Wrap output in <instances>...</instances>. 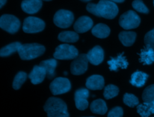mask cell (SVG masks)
I'll list each match as a JSON object with an SVG mask.
<instances>
[{
    "label": "cell",
    "mask_w": 154,
    "mask_h": 117,
    "mask_svg": "<svg viewBox=\"0 0 154 117\" xmlns=\"http://www.w3.org/2000/svg\"><path fill=\"white\" fill-rule=\"evenodd\" d=\"M86 9L96 16L107 19H114L119 13L117 5L109 0H100L97 4L88 3Z\"/></svg>",
    "instance_id": "6da1fadb"
},
{
    "label": "cell",
    "mask_w": 154,
    "mask_h": 117,
    "mask_svg": "<svg viewBox=\"0 0 154 117\" xmlns=\"http://www.w3.org/2000/svg\"><path fill=\"white\" fill-rule=\"evenodd\" d=\"M48 117H69L67 105L64 101L57 97H50L43 107Z\"/></svg>",
    "instance_id": "7a4b0ae2"
},
{
    "label": "cell",
    "mask_w": 154,
    "mask_h": 117,
    "mask_svg": "<svg viewBox=\"0 0 154 117\" xmlns=\"http://www.w3.org/2000/svg\"><path fill=\"white\" fill-rule=\"evenodd\" d=\"M45 47L38 43H27L22 44L18 50L20 58L23 60L36 58L44 53Z\"/></svg>",
    "instance_id": "3957f363"
},
{
    "label": "cell",
    "mask_w": 154,
    "mask_h": 117,
    "mask_svg": "<svg viewBox=\"0 0 154 117\" xmlns=\"http://www.w3.org/2000/svg\"><path fill=\"white\" fill-rule=\"evenodd\" d=\"M119 22L120 26L123 29H131L139 26L140 18L135 11L129 10L120 16Z\"/></svg>",
    "instance_id": "277c9868"
},
{
    "label": "cell",
    "mask_w": 154,
    "mask_h": 117,
    "mask_svg": "<svg viewBox=\"0 0 154 117\" xmlns=\"http://www.w3.org/2000/svg\"><path fill=\"white\" fill-rule=\"evenodd\" d=\"M78 55V49L69 44H62L57 46L54 53V57L58 59H75Z\"/></svg>",
    "instance_id": "5b68a950"
},
{
    "label": "cell",
    "mask_w": 154,
    "mask_h": 117,
    "mask_svg": "<svg viewBox=\"0 0 154 117\" xmlns=\"http://www.w3.org/2000/svg\"><path fill=\"white\" fill-rule=\"evenodd\" d=\"M20 22L18 18L11 14H3L0 18L1 28L10 34H14L18 31Z\"/></svg>",
    "instance_id": "8992f818"
},
{
    "label": "cell",
    "mask_w": 154,
    "mask_h": 117,
    "mask_svg": "<svg viewBox=\"0 0 154 117\" xmlns=\"http://www.w3.org/2000/svg\"><path fill=\"white\" fill-rule=\"evenodd\" d=\"M45 27V23L40 18L29 16L25 19L23 23V31L26 33L32 34L42 31Z\"/></svg>",
    "instance_id": "52a82bcc"
},
{
    "label": "cell",
    "mask_w": 154,
    "mask_h": 117,
    "mask_svg": "<svg viewBox=\"0 0 154 117\" xmlns=\"http://www.w3.org/2000/svg\"><path fill=\"white\" fill-rule=\"evenodd\" d=\"M74 19L73 14L72 11L66 10L57 11L54 16V23L58 27L66 28L69 27Z\"/></svg>",
    "instance_id": "ba28073f"
},
{
    "label": "cell",
    "mask_w": 154,
    "mask_h": 117,
    "mask_svg": "<svg viewBox=\"0 0 154 117\" xmlns=\"http://www.w3.org/2000/svg\"><path fill=\"white\" fill-rule=\"evenodd\" d=\"M49 88L53 95H60L69 92L71 89V83L68 79L58 77L51 83Z\"/></svg>",
    "instance_id": "9c48e42d"
},
{
    "label": "cell",
    "mask_w": 154,
    "mask_h": 117,
    "mask_svg": "<svg viewBox=\"0 0 154 117\" xmlns=\"http://www.w3.org/2000/svg\"><path fill=\"white\" fill-rule=\"evenodd\" d=\"M88 63V60L87 54H80L71 63V73L74 75H81L84 73L87 70Z\"/></svg>",
    "instance_id": "30bf717a"
},
{
    "label": "cell",
    "mask_w": 154,
    "mask_h": 117,
    "mask_svg": "<svg viewBox=\"0 0 154 117\" xmlns=\"http://www.w3.org/2000/svg\"><path fill=\"white\" fill-rule=\"evenodd\" d=\"M89 97V91L86 88H79L75 92L74 99L76 107L80 110H84L88 106L87 98Z\"/></svg>",
    "instance_id": "8fae6325"
},
{
    "label": "cell",
    "mask_w": 154,
    "mask_h": 117,
    "mask_svg": "<svg viewBox=\"0 0 154 117\" xmlns=\"http://www.w3.org/2000/svg\"><path fill=\"white\" fill-rule=\"evenodd\" d=\"M93 25L92 19L87 16L79 17L75 22L73 28L77 33H84L90 30Z\"/></svg>",
    "instance_id": "7c38bea8"
},
{
    "label": "cell",
    "mask_w": 154,
    "mask_h": 117,
    "mask_svg": "<svg viewBox=\"0 0 154 117\" xmlns=\"http://www.w3.org/2000/svg\"><path fill=\"white\" fill-rule=\"evenodd\" d=\"M88 62L94 65L100 64L104 58V52L99 46H96L92 48L87 53Z\"/></svg>",
    "instance_id": "4fadbf2b"
},
{
    "label": "cell",
    "mask_w": 154,
    "mask_h": 117,
    "mask_svg": "<svg viewBox=\"0 0 154 117\" xmlns=\"http://www.w3.org/2000/svg\"><path fill=\"white\" fill-rule=\"evenodd\" d=\"M107 62L111 71H118L120 68L125 69L128 66V61L123 56V52L115 58H111Z\"/></svg>",
    "instance_id": "5bb4252c"
},
{
    "label": "cell",
    "mask_w": 154,
    "mask_h": 117,
    "mask_svg": "<svg viewBox=\"0 0 154 117\" xmlns=\"http://www.w3.org/2000/svg\"><path fill=\"white\" fill-rule=\"evenodd\" d=\"M42 6V0H23L21 3L22 10L28 14L37 13Z\"/></svg>",
    "instance_id": "9a60e30c"
},
{
    "label": "cell",
    "mask_w": 154,
    "mask_h": 117,
    "mask_svg": "<svg viewBox=\"0 0 154 117\" xmlns=\"http://www.w3.org/2000/svg\"><path fill=\"white\" fill-rule=\"evenodd\" d=\"M46 76V72L42 67L40 65H35L29 74L28 77L32 84L37 85L42 83Z\"/></svg>",
    "instance_id": "2e32d148"
},
{
    "label": "cell",
    "mask_w": 154,
    "mask_h": 117,
    "mask_svg": "<svg viewBox=\"0 0 154 117\" xmlns=\"http://www.w3.org/2000/svg\"><path fill=\"white\" fill-rule=\"evenodd\" d=\"M104 79L100 75H92L86 80L85 86L91 90H100L104 86Z\"/></svg>",
    "instance_id": "e0dca14e"
},
{
    "label": "cell",
    "mask_w": 154,
    "mask_h": 117,
    "mask_svg": "<svg viewBox=\"0 0 154 117\" xmlns=\"http://www.w3.org/2000/svg\"><path fill=\"white\" fill-rule=\"evenodd\" d=\"M140 61L143 65H150L154 62V50L149 46L141 49L140 53Z\"/></svg>",
    "instance_id": "ac0fdd59"
},
{
    "label": "cell",
    "mask_w": 154,
    "mask_h": 117,
    "mask_svg": "<svg viewBox=\"0 0 154 117\" xmlns=\"http://www.w3.org/2000/svg\"><path fill=\"white\" fill-rule=\"evenodd\" d=\"M39 65L42 67L46 72L47 77L49 79H52L55 75V70L57 65V62L55 59H49L42 61Z\"/></svg>",
    "instance_id": "d6986e66"
},
{
    "label": "cell",
    "mask_w": 154,
    "mask_h": 117,
    "mask_svg": "<svg viewBox=\"0 0 154 117\" xmlns=\"http://www.w3.org/2000/svg\"><path fill=\"white\" fill-rule=\"evenodd\" d=\"M149 75L143 71H137L131 75L130 83L133 86L140 88L144 85Z\"/></svg>",
    "instance_id": "ffe728a7"
},
{
    "label": "cell",
    "mask_w": 154,
    "mask_h": 117,
    "mask_svg": "<svg viewBox=\"0 0 154 117\" xmlns=\"http://www.w3.org/2000/svg\"><path fill=\"white\" fill-rule=\"evenodd\" d=\"M91 33L97 38H105L109 35L110 29L105 24L98 23L92 28Z\"/></svg>",
    "instance_id": "44dd1931"
},
{
    "label": "cell",
    "mask_w": 154,
    "mask_h": 117,
    "mask_svg": "<svg viewBox=\"0 0 154 117\" xmlns=\"http://www.w3.org/2000/svg\"><path fill=\"white\" fill-rule=\"evenodd\" d=\"M90 108L91 112L99 115H104L108 109L105 101L102 99H97L93 101Z\"/></svg>",
    "instance_id": "7402d4cb"
},
{
    "label": "cell",
    "mask_w": 154,
    "mask_h": 117,
    "mask_svg": "<svg viewBox=\"0 0 154 117\" xmlns=\"http://www.w3.org/2000/svg\"><path fill=\"white\" fill-rule=\"evenodd\" d=\"M137 111L141 117H149L151 114H154V101L144 102L143 104H138Z\"/></svg>",
    "instance_id": "603a6c76"
},
{
    "label": "cell",
    "mask_w": 154,
    "mask_h": 117,
    "mask_svg": "<svg viewBox=\"0 0 154 117\" xmlns=\"http://www.w3.org/2000/svg\"><path fill=\"white\" fill-rule=\"evenodd\" d=\"M137 34L132 31H122L119 33V38L125 46H132L135 41Z\"/></svg>",
    "instance_id": "cb8c5ba5"
},
{
    "label": "cell",
    "mask_w": 154,
    "mask_h": 117,
    "mask_svg": "<svg viewBox=\"0 0 154 117\" xmlns=\"http://www.w3.org/2000/svg\"><path fill=\"white\" fill-rule=\"evenodd\" d=\"M58 38L60 41L64 43H75L79 39V35L76 32L63 31L59 34Z\"/></svg>",
    "instance_id": "d4e9b609"
},
{
    "label": "cell",
    "mask_w": 154,
    "mask_h": 117,
    "mask_svg": "<svg viewBox=\"0 0 154 117\" xmlns=\"http://www.w3.org/2000/svg\"><path fill=\"white\" fill-rule=\"evenodd\" d=\"M21 45V43L19 42H14L5 46L1 49L0 56L2 57H5L16 52H18V50Z\"/></svg>",
    "instance_id": "484cf974"
},
{
    "label": "cell",
    "mask_w": 154,
    "mask_h": 117,
    "mask_svg": "<svg viewBox=\"0 0 154 117\" xmlns=\"http://www.w3.org/2000/svg\"><path fill=\"white\" fill-rule=\"evenodd\" d=\"M119 92L117 86L114 85H108L105 87L103 91V97L105 99L109 100L116 97Z\"/></svg>",
    "instance_id": "4316f807"
},
{
    "label": "cell",
    "mask_w": 154,
    "mask_h": 117,
    "mask_svg": "<svg viewBox=\"0 0 154 117\" xmlns=\"http://www.w3.org/2000/svg\"><path fill=\"white\" fill-rule=\"evenodd\" d=\"M27 77V74L25 72L19 71L15 76L13 82V89L17 90L19 89L22 84L25 82Z\"/></svg>",
    "instance_id": "83f0119b"
},
{
    "label": "cell",
    "mask_w": 154,
    "mask_h": 117,
    "mask_svg": "<svg viewBox=\"0 0 154 117\" xmlns=\"http://www.w3.org/2000/svg\"><path fill=\"white\" fill-rule=\"evenodd\" d=\"M142 99L145 103L154 101V84L144 89L142 94Z\"/></svg>",
    "instance_id": "f1b7e54d"
},
{
    "label": "cell",
    "mask_w": 154,
    "mask_h": 117,
    "mask_svg": "<svg viewBox=\"0 0 154 117\" xmlns=\"http://www.w3.org/2000/svg\"><path fill=\"white\" fill-rule=\"evenodd\" d=\"M123 102L124 103L130 107H134L138 106L139 104V101L138 98L134 94L126 93L123 96Z\"/></svg>",
    "instance_id": "f546056e"
},
{
    "label": "cell",
    "mask_w": 154,
    "mask_h": 117,
    "mask_svg": "<svg viewBox=\"0 0 154 117\" xmlns=\"http://www.w3.org/2000/svg\"><path fill=\"white\" fill-rule=\"evenodd\" d=\"M132 7L137 11L147 14L149 13V9L141 0H134L132 3Z\"/></svg>",
    "instance_id": "4dcf8cb0"
},
{
    "label": "cell",
    "mask_w": 154,
    "mask_h": 117,
    "mask_svg": "<svg viewBox=\"0 0 154 117\" xmlns=\"http://www.w3.org/2000/svg\"><path fill=\"white\" fill-rule=\"evenodd\" d=\"M144 41L146 46H149L154 50V28L145 35Z\"/></svg>",
    "instance_id": "1f68e13d"
},
{
    "label": "cell",
    "mask_w": 154,
    "mask_h": 117,
    "mask_svg": "<svg viewBox=\"0 0 154 117\" xmlns=\"http://www.w3.org/2000/svg\"><path fill=\"white\" fill-rule=\"evenodd\" d=\"M123 115V109L121 107H115L112 108L108 113L107 117H122Z\"/></svg>",
    "instance_id": "d6a6232c"
},
{
    "label": "cell",
    "mask_w": 154,
    "mask_h": 117,
    "mask_svg": "<svg viewBox=\"0 0 154 117\" xmlns=\"http://www.w3.org/2000/svg\"><path fill=\"white\" fill-rule=\"evenodd\" d=\"M7 0H0V8H1L4 5H5V4L6 3Z\"/></svg>",
    "instance_id": "836d02e7"
},
{
    "label": "cell",
    "mask_w": 154,
    "mask_h": 117,
    "mask_svg": "<svg viewBox=\"0 0 154 117\" xmlns=\"http://www.w3.org/2000/svg\"><path fill=\"white\" fill-rule=\"evenodd\" d=\"M112 2H118V3H120V2H123L125 0H109Z\"/></svg>",
    "instance_id": "e575fe53"
},
{
    "label": "cell",
    "mask_w": 154,
    "mask_h": 117,
    "mask_svg": "<svg viewBox=\"0 0 154 117\" xmlns=\"http://www.w3.org/2000/svg\"><path fill=\"white\" fill-rule=\"evenodd\" d=\"M81 1H83V2H88V1H90L91 0H81Z\"/></svg>",
    "instance_id": "d590c367"
},
{
    "label": "cell",
    "mask_w": 154,
    "mask_h": 117,
    "mask_svg": "<svg viewBox=\"0 0 154 117\" xmlns=\"http://www.w3.org/2000/svg\"><path fill=\"white\" fill-rule=\"evenodd\" d=\"M42 1H50L51 0H42Z\"/></svg>",
    "instance_id": "8d00e7d4"
},
{
    "label": "cell",
    "mask_w": 154,
    "mask_h": 117,
    "mask_svg": "<svg viewBox=\"0 0 154 117\" xmlns=\"http://www.w3.org/2000/svg\"><path fill=\"white\" fill-rule=\"evenodd\" d=\"M153 5H154V0H153Z\"/></svg>",
    "instance_id": "74e56055"
},
{
    "label": "cell",
    "mask_w": 154,
    "mask_h": 117,
    "mask_svg": "<svg viewBox=\"0 0 154 117\" xmlns=\"http://www.w3.org/2000/svg\"><path fill=\"white\" fill-rule=\"evenodd\" d=\"M89 117H94V116H89Z\"/></svg>",
    "instance_id": "f35d334b"
}]
</instances>
